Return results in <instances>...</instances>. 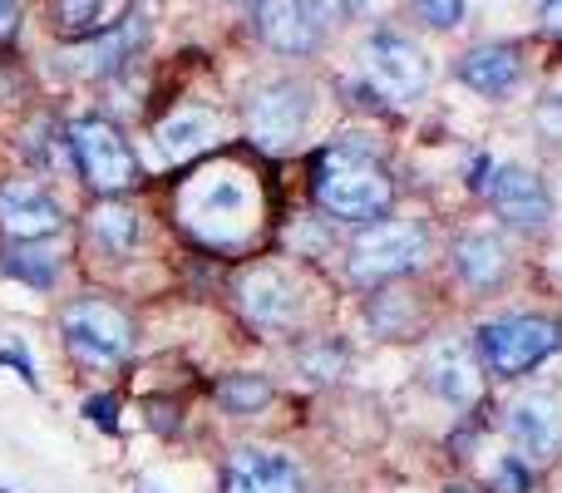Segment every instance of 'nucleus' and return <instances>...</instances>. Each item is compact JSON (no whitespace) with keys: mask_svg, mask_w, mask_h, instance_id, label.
<instances>
[{"mask_svg":"<svg viewBox=\"0 0 562 493\" xmlns=\"http://www.w3.org/2000/svg\"><path fill=\"white\" fill-rule=\"evenodd\" d=\"M459 79L484 99H504V94H514L518 79H524V59H518L514 45H479L459 59Z\"/></svg>","mask_w":562,"mask_h":493,"instance_id":"nucleus-16","label":"nucleus"},{"mask_svg":"<svg viewBox=\"0 0 562 493\" xmlns=\"http://www.w3.org/2000/svg\"><path fill=\"white\" fill-rule=\"evenodd\" d=\"M425 227L419 223H370L350 243V277L356 281H390L400 271L425 261Z\"/></svg>","mask_w":562,"mask_h":493,"instance_id":"nucleus-7","label":"nucleus"},{"mask_svg":"<svg viewBox=\"0 0 562 493\" xmlns=\"http://www.w3.org/2000/svg\"><path fill=\"white\" fill-rule=\"evenodd\" d=\"M538 10H543V20H553V25H562V0H538Z\"/></svg>","mask_w":562,"mask_h":493,"instance_id":"nucleus-28","label":"nucleus"},{"mask_svg":"<svg viewBox=\"0 0 562 493\" xmlns=\"http://www.w3.org/2000/svg\"><path fill=\"white\" fill-rule=\"evenodd\" d=\"M257 30L281 55H306L321 40V15L311 0H257Z\"/></svg>","mask_w":562,"mask_h":493,"instance_id":"nucleus-13","label":"nucleus"},{"mask_svg":"<svg viewBox=\"0 0 562 493\" xmlns=\"http://www.w3.org/2000/svg\"><path fill=\"white\" fill-rule=\"evenodd\" d=\"M69 148H75V164L85 173V183L99 188V193H124L138 178L134 148L124 144V134L109 119H79L69 128Z\"/></svg>","mask_w":562,"mask_h":493,"instance_id":"nucleus-4","label":"nucleus"},{"mask_svg":"<svg viewBox=\"0 0 562 493\" xmlns=\"http://www.w3.org/2000/svg\"><path fill=\"white\" fill-rule=\"evenodd\" d=\"M445 493H474V489H445Z\"/></svg>","mask_w":562,"mask_h":493,"instance_id":"nucleus-29","label":"nucleus"},{"mask_svg":"<svg viewBox=\"0 0 562 493\" xmlns=\"http://www.w3.org/2000/svg\"><path fill=\"white\" fill-rule=\"evenodd\" d=\"M124 0H55V25L65 35H104L119 25Z\"/></svg>","mask_w":562,"mask_h":493,"instance_id":"nucleus-19","label":"nucleus"},{"mask_svg":"<svg viewBox=\"0 0 562 493\" xmlns=\"http://www.w3.org/2000/svg\"><path fill=\"white\" fill-rule=\"evenodd\" d=\"M183 223L203 243H243L257 223V193L237 168H207L183 188Z\"/></svg>","mask_w":562,"mask_h":493,"instance_id":"nucleus-2","label":"nucleus"},{"mask_svg":"<svg viewBox=\"0 0 562 493\" xmlns=\"http://www.w3.org/2000/svg\"><path fill=\"white\" fill-rule=\"evenodd\" d=\"M311 109H316L311 85H301V79H272V85H262L252 94L247 124H252V138L262 148H286L311 124Z\"/></svg>","mask_w":562,"mask_h":493,"instance_id":"nucleus-8","label":"nucleus"},{"mask_svg":"<svg viewBox=\"0 0 562 493\" xmlns=\"http://www.w3.org/2000/svg\"><path fill=\"white\" fill-rule=\"evenodd\" d=\"M494 493H528V474L518 459H504V464L494 469Z\"/></svg>","mask_w":562,"mask_h":493,"instance_id":"nucleus-24","label":"nucleus"},{"mask_svg":"<svg viewBox=\"0 0 562 493\" xmlns=\"http://www.w3.org/2000/svg\"><path fill=\"white\" fill-rule=\"evenodd\" d=\"M425 376H429V390H435L439 400H449L454 410L474 405L479 390H484V376H479V366H474V350L454 346V340H445V346L429 350Z\"/></svg>","mask_w":562,"mask_h":493,"instance_id":"nucleus-15","label":"nucleus"},{"mask_svg":"<svg viewBox=\"0 0 562 493\" xmlns=\"http://www.w3.org/2000/svg\"><path fill=\"white\" fill-rule=\"evenodd\" d=\"M65 227V208L55 203V193L30 178H10L0 183V233L15 237V243H40V237H55Z\"/></svg>","mask_w":562,"mask_h":493,"instance_id":"nucleus-9","label":"nucleus"},{"mask_svg":"<svg viewBox=\"0 0 562 493\" xmlns=\"http://www.w3.org/2000/svg\"><path fill=\"white\" fill-rule=\"evenodd\" d=\"M366 75L385 99L415 104L429 89V79H435V65H429V55L415 40L395 35V30H380V35L366 40Z\"/></svg>","mask_w":562,"mask_h":493,"instance_id":"nucleus-6","label":"nucleus"},{"mask_svg":"<svg viewBox=\"0 0 562 493\" xmlns=\"http://www.w3.org/2000/svg\"><path fill=\"white\" fill-rule=\"evenodd\" d=\"M223 493H306V484L281 449H237L223 469Z\"/></svg>","mask_w":562,"mask_h":493,"instance_id":"nucleus-12","label":"nucleus"},{"mask_svg":"<svg viewBox=\"0 0 562 493\" xmlns=\"http://www.w3.org/2000/svg\"><path fill=\"white\" fill-rule=\"evenodd\" d=\"M237 296H243V311L257 321V326H291V321H296V306H301L291 277L286 271H277V267H267V261L243 271Z\"/></svg>","mask_w":562,"mask_h":493,"instance_id":"nucleus-14","label":"nucleus"},{"mask_svg":"<svg viewBox=\"0 0 562 493\" xmlns=\"http://www.w3.org/2000/svg\"><path fill=\"white\" fill-rule=\"evenodd\" d=\"M538 128H543L553 144H562V94H548L543 104H538Z\"/></svg>","mask_w":562,"mask_h":493,"instance_id":"nucleus-25","label":"nucleus"},{"mask_svg":"<svg viewBox=\"0 0 562 493\" xmlns=\"http://www.w3.org/2000/svg\"><path fill=\"white\" fill-rule=\"evenodd\" d=\"M59 330H65L69 350L89 366H109V360H124L128 346H134V330H128V316L109 301L89 296V301H69L59 311Z\"/></svg>","mask_w":562,"mask_h":493,"instance_id":"nucleus-5","label":"nucleus"},{"mask_svg":"<svg viewBox=\"0 0 562 493\" xmlns=\"http://www.w3.org/2000/svg\"><path fill=\"white\" fill-rule=\"evenodd\" d=\"M15 20H20V5H15V0H0V35H10V30H15Z\"/></svg>","mask_w":562,"mask_h":493,"instance_id":"nucleus-27","label":"nucleus"},{"mask_svg":"<svg viewBox=\"0 0 562 493\" xmlns=\"http://www.w3.org/2000/svg\"><path fill=\"white\" fill-rule=\"evenodd\" d=\"M321 10H326L330 20H356L370 10V0H321Z\"/></svg>","mask_w":562,"mask_h":493,"instance_id":"nucleus-26","label":"nucleus"},{"mask_svg":"<svg viewBox=\"0 0 562 493\" xmlns=\"http://www.w3.org/2000/svg\"><path fill=\"white\" fill-rule=\"evenodd\" d=\"M316 203L340 223H375L395 203V183L366 148H330L316 164Z\"/></svg>","mask_w":562,"mask_h":493,"instance_id":"nucleus-1","label":"nucleus"},{"mask_svg":"<svg viewBox=\"0 0 562 493\" xmlns=\"http://www.w3.org/2000/svg\"><path fill=\"white\" fill-rule=\"evenodd\" d=\"M558 346L562 330L548 316H504L479 326V356H484V366L494 376H524V370L543 366Z\"/></svg>","mask_w":562,"mask_h":493,"instance_id":"nucleus-3","label":"nucleus"},{"mask_svg":"<svg viewBox=\"0 0 562 493\" xmlns=\"http://www.w3.org/2000/svg\"><path fill=\"white\" fill-rule=\"evenodd\" d=\"M213 138H217V114L203 104H183L158 124V148H164L168 158H188V154H198V148H207Z\"/></svg>","mask_w":562,"mask_h":493,"instance_id":"nucleus-18","label":"nucleus"},{"mask_svg":"<svg viewBox=\"0 0 562 493\" xmlns=\"http://www.w3.org/2000/svg\"><path fill=\"white\" fill-rule=\"evenodd\" d=\"M89 227H94V237L114 251V257H128V251L138 247V233H144V227H138V213L124 203H99L94 217H89Z\"/></svg>","mask_w":562,"mask_h":493,"instance_id":"nucleus-20","label":"nucleus"},{"mask_svg":"<svg viewBox=\"0 0 562 493\" xmlns=\"http://www.w3.org/2000/svg\"><path fill=\"white\" fill-rule=\"evenodd\" d=\"M454 267H459V277L469 281V287H494V281H504V271H508V247H504V237L498 233H464L454 243Z\"/></svg>","mask_w":562,"mask_h":493,"instance_id":"nucleus-17","label":"nucleus"},{"mask_svg":"<svg viewBox=\"0 0 562 493\" xmlns=\"http://www.w3.org/2000/svg\"><path fill=\"white\" fill-rule=\"evenodd\" d=\"M415 10H419V15H425L435 30L464 25V0H415Z\"/></svg>","mask_w":562,"mask_h":493,"instance_id":"nucleus-22","label":"nucleus"},{"mask_svg":"<svg viewBox=\"0 0 562 493\" xmlns=\"http://www.w3.org/2000/svg\"><path fill=\"white\" fill-rule=\"evenodd\" d=\"M508 439L524 459H553L562 449V390H533L508 410Z\"/></svg>","mask_w":562,"mask_h":493,"instance_id":"nucleus-11","label":"nucleus"},{"mask_svg":"<svg viewBox=\"0 0 562 493\" xmlns=\"http://www.w3.org/2000/svg\"><path fill=\"white\" fill-rule=\"evenodd\" d=\"M217 400H223L233 415H252V410H262L267 400H272V385L257 380V376H233V380L217 385Z\"/></svg>","mask_w":562,"mask_h":493,"instance_id":"nucleus-21","label":"nucleus"},{"mask_svg":"<svg viewBox=\"0 0 562 493\" xmlns=\"http://www.w3.org/2000/svg\"><path fill=\"white\" fill-rule=\"evenodd\" d=\"M488 203L508 227H543L553 217V198H548L543 178L524 164H498L488 178Z\"/></svg>","mask_w":562,"mask_h":493,"instance_id":"nucleus-10","label":"nucleus"},{"mask_svg":"<svg viewBox=\"0 0 562 493\" xmlns=\"http://www.w3.org/2000/svg\"><path fill=\"white\" fill-rule=\"evenodd\" d=\"M35 257H40V251L15 257V261H10V271H15V277H30L35 287H49V277H55V257H45V261H35Z\"/></svg>","mask_w":562,"mask_h":493,"instance_id":"nucleus-23","label":"nucleus"}]
</instances>
